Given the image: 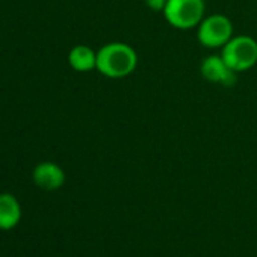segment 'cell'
Masks as SVG:
<instances>
[{
    "label": "cell",
    "mask_w": 257,
    "mask_h": 257,
    "mask_svg": "<svg viewBox=\"0 0 257 257\" xmlns=\"http://www.w3.org/2000/svg\"><path fill=\"white\" fill-rule=\"evenodd\" d=\"M221 58L233 71H246L257 62V43L251 37L231 38L224 46Z\"/></svg>",
    "instance_id": "7a4b0ae2"
},
{
    "label": "cell",
    "mask_w": 257,
    "mask_h": 257,
    "mask_svg": "<svg viewBox=\"0 0 257 257\" xmlns=\"http://www.w3.org/2000/svg\"><path fill=\"white\" fill-rule=\"evenodd\" d=\"M138 62L135 50L124 43H110L97 52V70L110 79H121L131 74Z\"/></svg>",
    "instance_id": "6da1fadb"
},
{
    "label": "cell",
    "mask_w": 257,
    "mask_h": 257,
    "mask_svg": "<svg viewBox=\"0 0 257 257\" xmlns=\"http://www.w3.org/2000/svg\"><path fill=\"white\" fill-rule=\"evenodd\" d=\"M233 35V25L228 17L215 14L209 16L200 23L198 41L209 49L225 46Z\"/></svg>",
    "instance_id": "277c9868"
},
{
    "label": "cell",
    "mask_w": 257,
    "mask_h": 257,
    "mask_svg": "<svg viewBox=\"0 0 257 257\" xmlns=\"http://www.w3.org/2000/svg\"><path fill=\"white\" fill-rule=\"evenodd\" d=\"M68 62L76 71H91L97 67V53L88 46H76L68 55Z\"/></svg>",
    "instance_id": "ba28073f"
},
{
    "label": "cell",
    "mask_w": 257,
    "mask_h": 257,
    "mask_svg": "<svg viewBox=\"0 0 257 257\" xmlns=\"http://www.w3.org/2000/svg\"><path fill=\"white\" fill-rule=\"evenodd\" d=\"M144 2L153 11H164L168 0H144Z\"/></svg>",
    "instance_id": "9c48e42d"
},
{
    "label": "cell",
    "mask_w": 257,
    "mask_h": 257,
    "mask_svg": "<svg viewBox=\"0 0 257 257\" xmlns=\"http://www.w3.org/2000/svg\"><path fill=\"white\" fill-rule=\"evenodd\" d=\"M201 74L212 83L222 86H233L236 82V71H233L221 56H207L201 64Z\"/></svg>",
    "instance_id": "5b68a950"
},
{
    "label": "cell",
    "mask_w": 257,
    "mask_h": 257,
    "mask_svg": "<svg viewBox=\"0 0 257 257\" xmlns=\"http://www.w3.org/2000/svg\"><path fill=\"white\" fill-rule=\"evenodd\" d=\"M204 14V0H168L164 16L167 22L177 29H191L197 26Z\"/></svg>",
    "instance_id": "3957f363"
},
{
    "label": "cell",
    "mask_w": 257,
    "mask_h": 257,
    "mask_svg": "<svg viewBox=\"0 0 257 257\" xmlns=\"http://www.w3.org/2000/svg\"><path fill=\"white\" fill-rule=\"evenodd\" d=\"M34 183L44 191H56L65 183L64 170L55 162H41L32 171Z\"/></svg>",
    "instance_id": "8992f818"
},
{
    "label": "cell",
    "mask_w": 257,
    "mask_h": 257,
    "mask_svg": "<svg viewBox=\"0 0 257 257\" xmlns=\"http://www.w3.org/2000/svg\"><path fill=\"white\" fill-rule=\"evenodd\" d=\"M22 221V206L16 195L10 192L0 194V230L16 228Z\"/></svg>",
    "instance_id": "52a82bcc"
}]
</instances>
